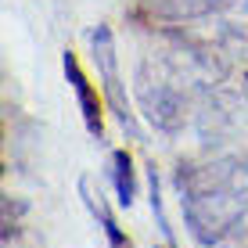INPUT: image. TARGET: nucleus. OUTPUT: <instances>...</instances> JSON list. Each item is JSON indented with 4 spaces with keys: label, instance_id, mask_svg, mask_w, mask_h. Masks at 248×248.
Masks as SVG:
<instances>
[{
    "label": "nucleus",
    "instance_id": "1",
    "mask_svg": "<svg viewBox=\"0 0 248 248\" xmlns=\"http://www.w3.org/2000/svg\"><path fill=\"white\" fill-rule=\"evenodd\" d=\"M180 209L187 227L202 245H216L241 223L248 212V169L237 158L205 166L198 173H180Z\"/></svg>",
    "mask_w": 248,
    "mask_h": 248
},
{
    "label": "nucleus",
    "instance_id": "2",
    "mask_svg": "<svg viewBox=\"0 0 248 248\" xmlns=\"http://www.w3.org/2000/svg\"><path fill=\"white\" fill-rule=\"evenodd\" d=\"M90 44H93V62H97V72L105 79V93H108V105L115 108L119 123L126 126L133 137H137V119H133V108L126 101V90H123V79H119V58H115V36L108 25H97L90 32Z\"/></svg>",
    "mask_w": 248,
    "mask_h": 248
},
{
    "label": "nucleus",
    "instance_id": "3",
    "mask_svg": "<svg viewBox=\"0 0 248 248\" xmlns=\"http://www.w3.org/2000/svg\"><path fill=\"white\" fill-rule=\"evenodd\" d=\"M140 101H144V115L151 119V126L173 133L180 130L184 115H187V97L169 83H140Z\"/></svg>",
    "mask_w": 248,
    "mask_h": 248
},
{
    "label": "nucleus",
    "instance_id": "4",
    "mask_svg": "<svg viewBox=\"0 0 248 248\" xmlns=\"http://www.w3.org/2000/svg\"><path fill=\"white\" fill-rule=\"evenodd\" d=\"M62 65H65V76H68V83H72V90H76V101H79V112H83V123H87V130H90L93 137H101L97 97H93V90H90V83H87V76H83V68H79V62H76L72 50H65Z\"/></svg>",
    "mask_w": 248,
    "mask_h": 248
},
{
    "label": "nucleus",
    "instance_id": "5",
    "mask_svg": "<svg viewBox=\"0 0 248 248\" xmlns=\"http://www.w3.org/2000/svg\"><path fill=\"white\" fill-rule=\"evenodd\" d=\"M79 198H83V205L90 209V216L97 219L101 227H105V234H108V241H112V248H130V237L119 230V223H115V216L105 209V202H101V194H93L90 191V184L87 180H79Z\"/></svg>",
    "mask_w": 248,
    "mask_h": 248
},
{
    "label": "nucleus",
    "instance_id": "6",
    "mask_svg": "<svg viewBox=\"0 0 248 248\" xmlns=\"http://www.w3.org/2000/svg\"><path fill=\"white\" fill-rule=\"evenodd\" d=\"M112 180H115V191H119V205H126V209H130L133 198H137V176H133V162H130L126 151H115Z\"/></svg>",
    "mask_w": 248,
    "mask_h": 248
},
{
    "label": "nucleus",
    "instance_id": "7",
    "mask_svg": "<svg viewBox=\"0 0 248 248\" xmlns=\"http://www.w3.org/2000/svg\"><path fill=\"white\" fill-rule=\"evenodd\" d=\"M148 198H151V216H155V227L162 230V237H166L169 245H176V237H173V227H169V219H166V209H162V184H158V173H155V162L148 166Z\"/></svg>",
    "mask_w": 248,
    "mask_h": 248
},
{
    "label": "nucleus",
    "instance_id": "8",
    "mask_svg": "<svg viewBox=\"0 0 248 248\" xmlns=\"http://www.w3.org/2000/svg\"><path fill=\"white\" fill-rule=\"evenodd\" d=\"M234 4H237V11H245V15H248V0H234Z\"/></svg>",
    "mask_w": 248,
    "mask_h": 248
}]
</instances>
